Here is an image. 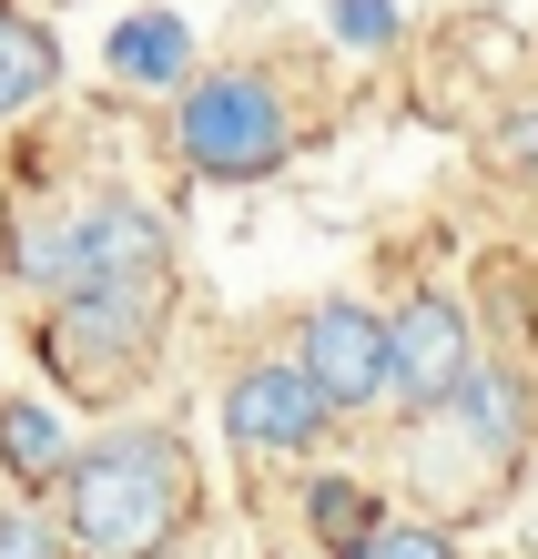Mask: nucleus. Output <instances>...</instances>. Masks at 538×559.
Here are the masks:
<instances>
[{"mask_svg": "<svg viewBox=\"0 0 538 559\" xmlns=\"http://www.w3.org/2000/svg\"><path fill=\"white\" fill-rule=\"evenodd\" d=\"M51 499H61L51 530L72 559H163L193 509V448L183 427H153V417L103 427L92 448H72Z\"/></svg>", "mask_w": 538, "mask_h": 559, "instance_id": "1", "label": "nucleus"}, {"mask_svg": "<svg viewBox=\"0 0 538 559\" xmlns=\"http://www.w3.org/2000/svg\"><path fill=\"white\" fill-rule=\"evenodd\" d=\"M174 153L204 183H264L295 153V103L264 72H193L174 112Z\"/></svg>", "mask_w": 538, "mask_h": 559, "instance_id": "2", "label": "nucleus"}, {"mask_svg": "<svg viewBox=\"0 0 538 559\" xmlns=\"http://www.w3.org/2000/svg\"><path fill=\"white\" fill-rule=\"evenodd\" d=\"M163 265V214L132 193H72L61 214H31L11 235L21 285H92V275H153Z\"/></svg>", "mask_w": 538, "mask_h": 559, "instance_id": "3", "label": "nucleus"}, {"mask_svg": "<svg viewBox=\"0 0 538 559\" xmlns=\"http://www.w3.org/2000/svg\"><path fill=\"white\" fill-rule=\"evenodd\" d=\"M153 336H163V265H153V275H92V285H61V306L41 316V356H51L61 386L143 377Z\"/></svg>", "mask_w": 538, "mask_h": 559, "instance_id": "4", "label": "nucleus"}, {"mask_svg": "<svg viewBox=\"0 0 538 559\" xmlns=\"http://www.w3.org/2000/svg\"><path fill=\"white\" fill-rule=\"evenodd\" d=\"M478 377V346H467V316L447 295H407L386 316V397L417 417H447V397Z\"/></svg>", "mask_w": 538, "mask_h": 559, "instance_id": "5", "label": "nucleus"}, {"mask_svg": "<svg viewBox=\"0 0 538 559\" xmlns=\"http://www.w3.org/2000/svg\"><path fill=\"white\" fill-rule=\"evenodd\" d=\"M325 427H335V407L306 386L295 356H254V367L224 386V438L244 448V457H306Z\"/></svg>", "mask_w": 538, "mask_h": 559, "instance_id": "6", "label": "nucleus"}, {"mask_svg": "<svg viewBox=\"0 0 538 559\" xmlns=\"http://www.w3.org/2000/svg\"><path fill=\"white\" fill-rule=\"evenodd\" d=\"M295 367H306V386H315L335 417L376 407V397H386V316H366V306H315L306 325H295Z\"/></svg>", "mask_w": 538, "mask_h": 559, "instance_id": "7", "label": "nucleus"}, {"mask_svg": "<svg viewBox=\"0 0 538 559\" xmlns=\"http://www.w3.org/2000/svg\"><path fill=\"white\" fill-rule=\"evenodd\" d=\"M103 61H112V82H132V92H174V82H193V31L174 11H122Z\"/></svg>", "mask_w": 538, "mask_h": 559, "instance_id": "8", "label": "nucleus"}, {"mask_svg": "<svg viewBox=\"0 0 538 559\" xmlns=\"http://www.w3.org/2000/svg\"><path fill=\"white\" fill-rule=\"evenodd\" d=\"M72 448H82V438H72L41 397H0V468H11L21 488H61Z\"/></svg>", "mask_w": 538, "mask_h": 559, "instance_id": "9", "label": "nucleus"}, {"mask_svg": "<svg viewBox=\"0 0 538 559\" xmlns=\"http://www.w3.org/2000/svg\"><path fill=\"white\" fill-rule=\"evenodd\" d=\"M51 82H61V41H51L41 21L0 11V122L31 112V103H51Z\"/></svg>", "mask_w": 538, "mask_h": 559, "instance_id": "10", "label": "nucleus"}, {"mask_svg": "<svg viewBox=\"0 0 538 559\" xmlns=\"http://www.w3.org/2000/svg\"><path fill=\"white\" fill-rule=\"evenodd\" d=\"M306 530H315L335 559H356L366 539H376V499H366L356 478H315V488H306Z\"/></svg>", "mask_w": 538, "mask_h": 559, "instance_id": "11", "label": "nucleus"}, {"mask_svg": "<svg viewBox=\"0 0 538 559\" xmlns=\"http://www.w3.org/2000/svg\"><path fill=\"white\" fill-rule=\"evenodd\" d=\"M447 407H457L467 427H478L488 448H509V438H518V377H467Z\"/></svg>", "mask_w": 538, "mask_h": 559, "instance_id": "12", "label": "nucleus"}, {"mask_svg": "<svg viewBox=\"0 0 538 559\" xmlns=\"http://www.w3.org/2000/svg\"><path fill=\"white\" fill-rule=\"evenodd\" d=\"M325 21H335V41H356V51L396 41V0H325Z\"/></svg>", "mask_w": 538, "mask_h": 559, "instance_id": "13", "label": "nucleus"}, {"mask_svg": "<svg viewBox=\"0 0 538 559\" xmlns=\"http://www.w3.org/2000/svg\"><path fill=\"white\" fill-rule=\"evenodd\" d=\"M0 559H72L41 509H0Z\"/></svg>", "mask_w": 538, "mask_h": 559, "instance_id": "14", "label": "nucleus"}, {"mask_svg": "<svg viewBox=\"0 0 538 559\" xmlns=\"http://www.w3.org/2000/svg\"><path fill=\"white\" fill-rule=\"evenodd\" d=\"M356 559H457V549H447V530H376Z\"/></svg>", "mask_w": 538, "mask_h": 559, "instance_id": "15", "label": "nucleus"}, {"mask_svg": "<svg viewBox=\"0 0 538 559\" xmlns=\"http://www.w3.org/2000/svg\"><path fill=\"white\" fill-rule=\"evenodd\" d=\"M163 559H193V549H163Z\"/></svg>", "mask_w": 538, "mask_h": 559, "instance_id": "16", "label": "nucleus"}]
</instances>
